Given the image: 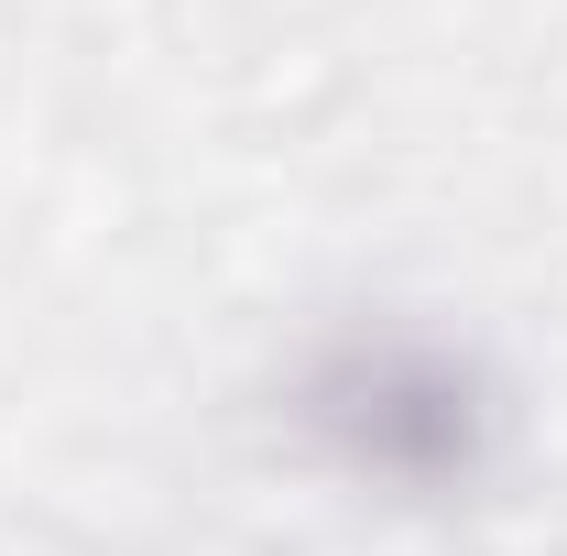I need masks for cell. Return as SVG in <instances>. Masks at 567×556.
I'll return each mask as SVG.
<instances>
[{
	"mask_svg": "<svg viewBox=\"0 0 567 556\" xmlns=\"http://www.w3.org/2000/svg\"><path fill=\"white\" fill-rule=\"evenodd\" d=\"M295 436L382 491H481L502 459V382L436 328H339L284 382Z\"/></svg>",
	"mask_w": 567,
	"mask_h": 556,
	"instance_id": "obj_1",
	"label": "cell"
}]
</instances>
